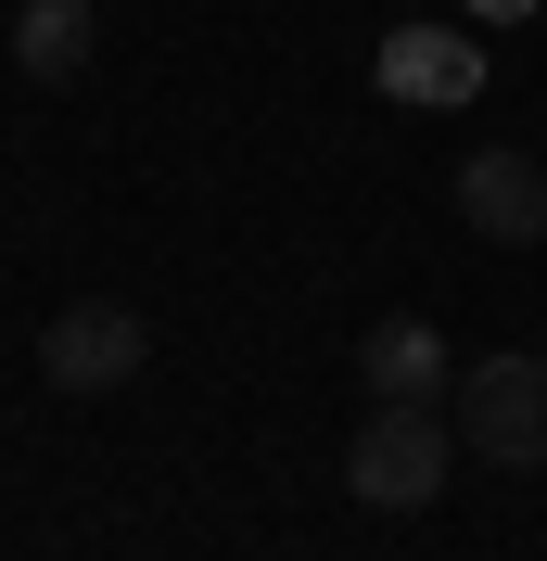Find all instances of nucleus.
<instances>
[{"label":"nucleus","instance_id":"obj_2","mask_svg":"<svg viewBox=\"0 0 547 561\" xmlns=\"http://www.w3.org/2000/svg\"><path fill=\"white\" fill-rule=\"evenodd\" d=\"M445 421H458V447L497 459V472H547V357H472L458 383H445Z\"/></svg>","mask_w":547,"mask_h":561},{"label":"nucleus","instance_id":"obj_4","mask_svg":"<svg viewBox=\"0 0 547 561\" xmlns=\"http://www.w3.org/2000/svg\"><path fill=\"white\" fill-rule=\"evenodd\" d=\"M458 217H472L484 243H547V167L535 153H510V140H484V153H458Z\"/></svg>","mask_w":547,"mask_h":561},{"label":"nucleus","instance_id":"obj_3","mask_svg":"<svg viewBox=\"0 0 547 561\" xmlns=\"http://www.w3.org/2000/svg\"><path fill=\"white\" fill-rule=\"evenodd\" d=\"M38 370H51V396H115V383L153 370V319L115 307V294H90V307H65L38 332Z\"/></svg>","mask_w":547,"mask_h":561},{"label":"nucleus","instance_id":"obj_1","mask_svg":"<svg viewBox=\"0 0 547 561\" xmlns=\"http://www.w3.org/2000/svg\"><path fill=\"white\" fill-rule=\"evenodd\" d=\"M445 472H458V421H445V409H395V396H370V421L344 434V497L382 511V524H420V511L445 497Z\"/></svg>","mask_w":547,"mask_h":561},{"label":"nucleus","instance_id":"obj_5","mask_svg":"<svg viewBox=\"0 0 547 561\" xmlns=\"http://www.w3.org/2000/svg\"><path fill=\"white\" fill-rule=\"evenodd\" d=\"M382 90L420 103V115H458L484 90V38L472 26H395V38H382Z\"/></svg>","mask_w":547,"mask_h":561},{"label":"nucleus","instance_id":"obj_7","mask_svg":"<svg viewBox=\"0 0 547 561\" xmlns=\"http://www.w3.org/2000/svg\"><path fill=\"white\" fill-rule=\"evenodd\" d=\"M90 51H103V13H90V0H26V13H13V65H26L38 90L90 77Z\"/></svg>","mask_w":547,"mask_h":561},{"label":"nucleus","instance_id":"obj_6","mask_svg":"<svg viewBox=\"0 0 547 561\" xmlns=\"http://www.w3.org/2000/svg\"><path fill=\"white\" fill-rule=\"evenodd\" d=\"M357 383L370 396H395V409H445V383H458V357H445V332L433 319H370V332H357Z\"/></svg>","mask_w":547,"mask_h":561},{"label":"nucleus","instance_id":"obj_8","mask_svg":"<svg viewBox=\"0 0 547 561\" xmlns=\"http://www.w3.org/2000/svg\"><path fill=\"white\" fill-rule=\"evenodd\" d=\"M522 13H535V0H472V26H522Z\"/></svg>","mask_w":547,"mask_h":561}]
</instances>
